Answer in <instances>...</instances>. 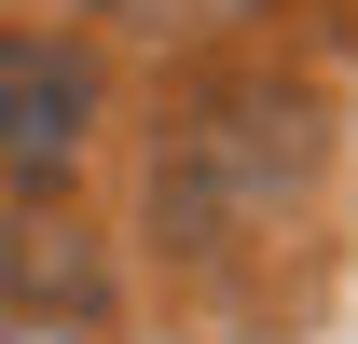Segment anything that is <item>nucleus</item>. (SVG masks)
I'll use <instances>...</instances> for the list:
<instances>
[{
    "label": "nucleus",
    "instance_id": "nucleus-1",
    "mask_svg": "<svg viewBox=\"0 0 358 344\" xmlns=\"http://www.w3.org/2000/svg\"><path fill=\"white\" fill-rule=\"evenodd\" d=\"M96 138V55L42 42V28H0V179L14 193H55Z\"/></svg>",
    "mask_w": 358,
    "mask_h": 344
},
{
    "label": "nucleus",
    "instance_id": "nucleus-2",
    "mask_svg": "<svg viewBox=\"0 0 358 344\" xmlns=\"http://www.w3.org/2000/svg\"><path fill=\"white\" fill-rule=\"evenodd\" d=\"M110 14H193V0H110Z\"/></svg>",
    "mask_w": 358,
    "mask_h": 344
}]
</instances>
